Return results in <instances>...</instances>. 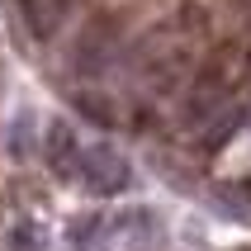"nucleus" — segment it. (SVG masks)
Wrapping results in <instances>:
<instances>
[{
  "label": "nucleus",
  "mask_w": 251,
  "mask_h": 251,
  "mask_svg": "<svg viewBox=\"0 0 251 251\" xmlns=\"http://www.w3.org/2000/svg\"><path fill=\"white\" fill-rule=\"evenodd\" d=\"M76 104H81L95 124H114V104L109 100H95V95H76Z\"/></svg>",
  "instance_id": "423d86ee"
},
{
  "label": "nucleus",
  "mask_w": 251,
  "mask_h": 251,
  "mask_svg": "<svg viewBox=\"0 0 251 251\" xmlns=\"http://www.w3.org/2000/svg\"><path fill=\"white\" fill-rule=\"evenodd\" d=\"M67 10H71V0H19V19L33 38H52L67 19Z\"/></svg>",
  "instance_id": "20e7f679"
},
{
  "label": "nucleus",
  "mask_w": 251,
  "mask_h": 251,
  "mask_svg": "<svg viewBox=\"0 0 251 251\" xmlns=\"http://www.w3.org/2000/svg\"><path fill=\"white\" fill-rule=\"evenodd\" d=\"M81 180H85V190H95V195H124L128 180H133V171H128V161L114 152V147H85Z\"/></svg>",
  "instance_id": "f257e3e1"
},
{
  "label": "nucleus",
  "mask_w": 251,
  "mask_h": 251,
  "mask_svg": "<svg viewBox=\"0 0 251 251\" xmlns=\"http://www.w3.org/2000/svg\"><path fill=\"white\" fill-rule=\"evenodd\" d=\"M5 251H48V232H43L38 223H14Z\"/></svg>",
  "instance_id": "39448f33"
},
{
  "label": "nucleus",
  "mask_w": 251,
  "mask_h": 251,
  "mask_svg": "<svg viewBox=\"0 0 251 251\" xmlns=\"http://www.w3.org/2000/svg\"><path fill=\"white\" fill-rule=\"evenodd\" d=\"M209 204H213V213H218V218L251 223V180H247V176H237V180H218Z\"/></svg>",
  "instance_id": "7ed1b4c3"
},
{
  "label": "nucleus",
  "mask_w": 251,
  "mask_h": 251,
  "mask_svg": "<svg viewBox=\"0 0 251 251\" xmlns=\"http://www.w3.org/2000/svg\"><path fill=\"white\" fill-rule=\"evenodd\" d=\"M43 156H48V171H52L57 180H76L81 176V156H85V147L76 142V128L52 124L48 138H43Z\"/></svg>",
  "instance_id": "f03ea898"
},
{
  "label": "nucleus",
  "mask_w": 251,
  "mask_h": 251,
  "mask_svg": "<svg viewBox=\"0 0 251 251\" xmlns=\"http://www.w3.org/2000/svg\"><path fill=\"white\" fill-rule=\"evenodd\" d=\"M14 156H24V147H28V124H33V114H19V119H14Z\"/></svg>",
  "instance_id": "0eeeda50"
}]
</instances>
